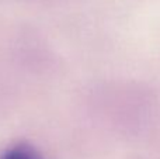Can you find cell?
Instances as JSON below:
<instances>
[{
	"mask_svg": "<svg viewBox=\"0 0 160 159\" xmlns=\"http://www.w3.org/2000/svg\"><path fill=\"white\" fill-rule=\"evenodd\" d=\"M0 159H38L27 146H13L7 149Z\"/></svg>",
	"mask_w": 160,
	"mask_h": 159,
	"instance_id": "cell-1",
	"label": "cell"
}]
</instances>
